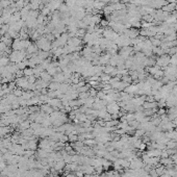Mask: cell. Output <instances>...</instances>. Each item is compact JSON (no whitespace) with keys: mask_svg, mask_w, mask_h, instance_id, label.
Returning <instances> with one entry per match:
<instances>
[{"mask_svg":"<svg viewBox=\"0 0 177 177\" xmlns=\"http://www.w3.org/2000/svg\"><path fill=\"white\" fill-rule=\"evenodd\" d=\"M31 42L29 40H21V39H15L13 41L12 49L16 51H20V50H26L29 47Z\"/></svg>","mask_w":177,"mask_h":177,"instance_id":"cell-1","label":"cell"},{"mask_svg":"<svg viewBox=\"0 0 177 177\" xmlns=\"http://www.w3.org/2000/svg\"><path fill=\"white\" fill-rule=\"evenodd\" d=\"M170 64H171V56L169 54L160 55L159 57H156V59H155V65H157V66L160 68L168 67Z\"/></svg>","mask_w":177,"mask_h":177,"instance_id":"cell-2","label":"cell"},{"mask_svg":"<svg viewBox=\"0 0 177 177\" xmlns=\"http://www.w3.org/2000/svg\"><path fill=\"white\" fill-rule=\"evenodd\" d=\"M106 112L110 115H119L120 113V104H118L116 101L107 103Z\"/></svg>","mask_w":177,"mask_h":177,"instance_id":"cell-3","label":"cell"},{"mask_svg":"<svg viewBox=\"0 0 177 177\" xmlns=\"http://www.w3.org/2000/svg\"><path fill=\"white\" fill-rule=\"evenodd\" d=\"M83 39L77 37H73V38H70L68 40L67 45L70 46V47H79V46H83Z\"/></svg>","mask_w":177,"mask_h":177,"instance_id":"cell-4","label":"cell"},{"mask_svg":"<svg viewBox=\"0 0 177 177\" xmlns=\"http://www.w3.org/2000/svg\"><path fill=\"white\" fill-rule=\"evenodd\" d=\"M110 55L108 53H105V54H101L99 55V65L100 66H106V65L110 64Z\"/></svg>","mask_w":177,"mask_h":177,"instance_id":"cell-5","label":"cell"},{"mask_svg":"<svg viewBox=\"0 0 177 177\" xmlns=\"http://www.w3.org/2000/svg\"><path fill=\"white\" fill-rule=\"evenodd\" d=\"M40 110L42 112V113H44V114H46V115H51L53 112H54V110H53V107L52 106H50L48 103H44V104H42L40 106Z\"/></svg>","mask_w":177,"mask_h":177,"instance_id":"cell-6","label":"cell"},{"mask_svg":"<svg viewBox=\"0 0 177 177\" xmlns=\"http://www.w3.org/2000/svg\"><path fill=\"white\" fill-rule=\"evenodd\" d=\"M66 80L67 79H66L64 73H63V72H57V73L53 76L52 81H56V83H66Z\"/></svg>","mask_w":177,"mask_h":177,"instance_id":"cell-7","label":"cell"},{"mask_svg":"<svg viewBox=\"0 0 177 177\" xmlns=\"http://www.w3.org/2000/svg\"><path fill=\"white\" fill-rule=\"evenodd\" d=\"M30 125H31V121H29V120H25V121H22V122L19 123L18 128L20 129L21 131H23V130H26V129L30 128Z\"/></svg>","mask_w":177,"mask_h":177,"instance_id":"cell-8","label":"cell"},{"mask_svg":"<svg viewBox=\"0 0 177 177\" xmlns=\"http://www.w3.org/2000/svg\"><path fill=\"white\" fill-rule=\"evenodd\" d=\"M38 51H39V48H38V45L36 43H31L29 47L26 49L27 54H34V53H38Z\"/></svg>","mask_w":177,"mask_h":177,"instance_id":"cell-9","label":"cell"},{"mask_svg":"<svg viewBox=\"0 0 177 177\" xmlns=\"http://www.w3.org/2000/svg\"><path fill=\"white\" fill-rule=\"evenodd\" d=\"M40 79H42L43 81H46V83H50L52 81V79H53V77H52L50 74L47 73L46 71H43L42 74H41V76H40Z\"/></svg>","mask_w":177,"mask_h":177,"instance_id":"cell-10","label":"cell"},{"mask_svg":"<svg viewBox=\"0 0 177 177\" xmlns=\"http://www.w3.org/2000/svg\"><path fill=\"white\" fill-rule=\"evenodd\" d=\"M50 153L48 152V151H46V150L44 149H40L39 148V150L37 151V157L38 159H48V156Z\"/></svg>","mask_w":177,"mask_h":177,"instance_id":"cell-11","label":"cell"},{"mask_svg":"<svg viewBox=\"0 0 177 177\" xmlns=\"http://www.w3.org/2000/svg\"><path fill=\"white\" fill-rule=\"evenodd\" d=\"M104 7H105V4L103 2H101L99 0H95L94 2V9L96 12H99V11H103Z\"/></svg>","mask_w":177,"mask_h":177,"instance_id":"cell-12","label":"cell"},{"mask_svg":"<svg viewBox=\"0 0 177 177\" xmlns=\"http://www.w3.org/2000/svg\"><path fill=\"white\" fill-rule=\"evenodd\" d=\"M9 64H11V61L9 58L6 56V55H1L0 56V67H6Z\"/></svg>","mask_w":177,"mask_h":177,"instance_id":"cell-13","label":"cell"},{"mask_svg":"<svg viewBox=\"0 0 177 177\" xmlns=\"http://www.w3.org/2000/svg\"><path fill=\"white\" fill-rule=\"evenodd\" d=\"M110 78H112V76H110V74H105V73H102L100 76H99V80H100L101 83H110Z\"/></svg>","mask_w":177,"mask_h":177,"instance_id":"cell-14","label":"cell"},{"mask_svg":"<svg viewBox=\"0 0 177 177\" xmlns=\"http://www.w3.org/2000/svg\"><path fill=\"white\" fill-rule=\"evenodd\" d=\"M12 3L13 1H11V0H0V9H7Z\"/></svg>","mask_w":177,"mask_h":177,"instance_id":"cell-15","label":"cell"},{"mask_svg":"<svg viewBox=\"0 0 177 177\" xmlns=\"http://www.w3.org/2000/svg\"><path fill=\"white\" fill-rule=\"evenodd\" d=\"M23 73H24V76L26 77L32 76L34 75V68H30V67L25 68L24 70H23Z\"/></svg>","mask_w":177,"mask_h":177,"instance_id":"cell-16","label":"cell"},{"mask_svg":"<svg viewBox=\"0 0 177 177\" xmlns=\"http://www.w3.org/2000/svg\"><path fill=\"white\" fill-rule=\"evenodd\" d=\"M59 85L61 83H56V81H51V83H49V90H51V91H56V90H58V88H59Z\"/></svg>","mask_w":177,"mask_h":177,"instance_id":"cell-17","label":"cell"},{"mask_svg":"<svg viewBox=\"0 0 177 177\" xmlns=\"http://www.w3.org/2000/svg\"><path fill=\"white\" fill-rule=\"evenodd\" d=\"M78 141V134H69L68 135V142H70L71 144L75 143V142H77Z\"/></svg>","mask_w":177,"mask_h":177,"instance_id":"cell-18","label":"cell"},{"mask_svg":"<svg viewBox=\"0 0 177 177\" xmlns=\"http://www.w3.org/2000/svg\"><path fill=\"white\" fill-rule=\"evenodd\" d=\"M9 24H3V25H1V29H0V34L1 36H4V34L9 31Z\"/></svg>","mask_w":177,"mask_h":177,"instance_id":"cell-19","label":"cell"},{"mask_svg":"<svg viewBox=\"0 0 177 177\" xmlns=\"http://www.w3.org/2000/svg\"><path fill=\"white\" fill-rule=\"evenodd\" d=\"M88 97H90L88 92H83V93H79V95H78V99H80V100H86Z\"/></svg>","mask_w":177,"mask_h":177,"instance_id":"cell-20","label":"cell"},{"mask_svg":"<svg viewBox=\"0 0 177 177\" xmlns=\"http://www.w3.org/2000/svg\"><path fill=\"white\" fill-rule=\"evenodd\" d=\"M97 93H98V91L94 88H91L88 90V94H90V96H92V97H96V96H97Z\"/></svg>","mask_w":177,"mask_h":177,"instance_id":"cell-21","label":"cell"},{"mask_svg":"<svg viewBox=\"0 0 177 177\" xmlns=\"http://www.w3.org/2000/svg\"><path fill=\"white\" fill-rule=\"evenodd\" d=\"M27 79H28V83H32V85H34V83H36V81H37V77L34 76V75H32V76H29V77H27Z\"/></svg>","mask_w":177,"mask_h":177,"instance_id":"cell-22","label":"cell"},{"mask_svg":"<svg viewBox=\"0 0 177 177\" xmlns=\"http://www.w3.org/2000/svg\"><path fill=\"white\" fill-rule=\"evenodd\" d=\"M7 167V164H6L5 160H2V162H0V172L3 171L4 169Z\"/></svg>","mask_w":177,"mask_h":177,"instance_id":"cell-23","label":"cell"},{"mask_svg":"<svg viewBox=\"0 0 177 177\" xmlns=\"http://www.w3.org/2000/svg\"><path fill=\"white\" fill-rule=\"evenodd\" d=\"M99 1H101V2H103L104 4H107V3L110 2V0H99Z\"/></svg>","mask_w":177,"mask_h":177,"instance_id":"cell-24","label":"cell"},{"mask_svg":"<svg viewBox=\"0 0 177 177\" xmlns=\"http://www.w3.org/2000/svg\"><path fill=\"white\" fill-rule=\"evenodd\" d=\"M0 78H1V73H0Z\"/></svg>","mask_w":177,"mask_h":177,"instance_id":"cell-25","label":"cell"},{"mask_svg":"<svg viewBox=\"0 0 177 177\" xmlns=\"http://www.w3.org/2000/svg\"><path fill=\"white\" fill-rule=\"evenodd\" d=\"M0 29H1V25H0Z\"/></svg>","mask_w":177,"mask_h":177,"instance_id":"cell-26","label":"cell"}]
</instances>
